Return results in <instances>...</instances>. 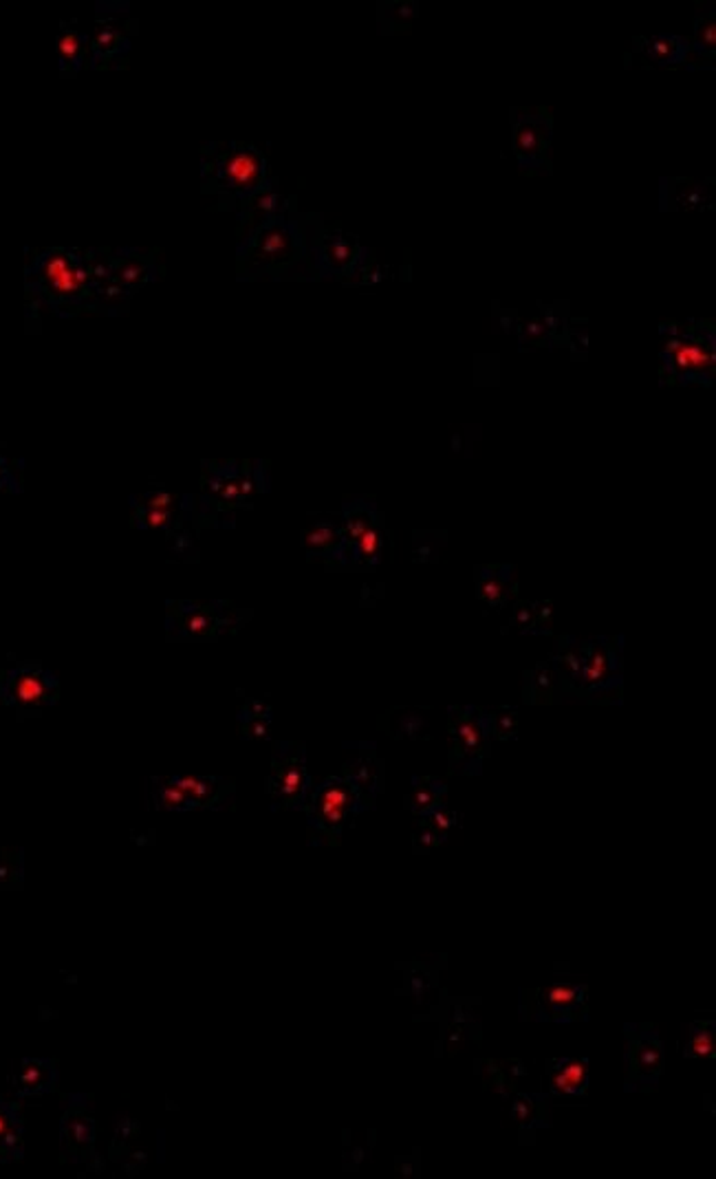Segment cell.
<instances>
[{
    "label": "cell",
    "mask_w": 716,
    "mask_h": 1179,
    "mask_svg": "<svg viewBox=\"0 0 716 1179\" xmlns=\"http://www.w3.org/2000/svg\"><path fill=\"white\" fill-rule=\"evenodd\" d=\"M27 318L42 307L60 318L126 314L128 301L110 281L106 247H45L27 249Z\"/></svg>",
    "instance_id": "6da1fadb"
},
{
    "label": "cell",
    "mask_w": 716,
    "mask_h": 1179,
    "mask_svg": "<svg viewBox=\"0 0 716 1179\" xmlns=\"http://www.w3.org/2000/svg\"><path fill=\"white\" fill-rule=\"evenodd\" d=\"M292 195L281 215L254 227L236 245L238 281H315L308 256L311 213Z\"/></svg>",
    "instance_id": "7a4b0ae2"
},
{
    "label": "cell",
    "mask_w": 716,
    "mask_h": 1179,
    "mask_svg": "<svg viewBox=\"0 0 716 1179\" xmlns=\"http://www.w3.org/2000/svg\"><path fill=\"white\" fill-rule=\"evenodd\" d=\"M272 181L265 153L247 141H209L202 148V193L216 210H238Z\"/></svg>",
    "instance_id": "3957f363"
},
{
    "label": "cell",
    "mask_w": 716,
    "mask_h": 1179,
    "mask_svg": "<svg viewBox=\"0 0 716 1179\" xmlns=\"http://www.w3.org/2000/svg\"><path fill=\"white\" fill-rule=\"evenodd\" d=\"M308 256L315 281H337L357 287L377 283L382 274L375 265L373 252L366 249L357 236L346 234L335 225H326L317 215H311Z\"/></svg>",
    "instance_id": "277c9868"
},
{
    "label": "cell",
    "mask_w": 716,
    "mask_h": 1179,
    "mask_svg": "<svg viewBox=\"0 0 716 1179\" xmlns=\"http://www.w3.org/2000/svg\"><path fill=\"white\" fill-rule=\"evenodd\" d=\"M664 375L677 384H710L715 377L716 335L710 321H670L661 328Z\"/></svg>",
    "instance_id": "5b68a950"
},
{
    "label": "cell",
    "mask_w": 716,
    "mask_h": 1179,
    "mask_svg": "<svg viewBox=\"0 0 716 1179\" xmlns=\"http://www.w3.org/2000/svg\"><path fill=\"white\" fill-rule=\"evenodd\" d=\"M303 809L307 812L308 843L337 845L344 827L373 805L344 776H331L311 792Z\"/></svg>",
    "instance_id": "8992f818"
},
{
    "label": "cell",
    "mask_w": 716,
    "mask_h": 1179,
    "mask_svg": "<svg viewBox=\"0 0 716 1179\" xmlns=\"http://www.w3.org/2000/svg\"><path fill=\"white\" fill-rule=\"evenodd\" d=\"M137 20L128 2L104 0L96 9L94 33L89 36V69H126L133 51Z\"/></svg>",
    "instance_id": "52a82bcc"
},
{
    "label": "cell",
    "mask_w": 716,
    "mask_h": 1179,
    "mask_svg": "<svg viewBox=\"0 0 716 1179\" xmlns=\"http://www.w3.org/2000/svg\"><path fill=\"white\" fill-rule=\"evenodd\" d=\"M60 699V681L40 661H20L0 670V704L20 717H38Z\"/></svg>",
    "instance_id": "ba28073f"
},
{
    "label": "cell",
    "mask_w": 716,
    "mask_h": 1179,
    "mask_svg": "<svg viewBox=\"0 0 716 1179\" xmlns=\"http://www.w3.org/2000/svg\"><path fill=\"white\" fill-rule=\"evenodd\" d=\"M261 465L258 461H204V497L199 508L214 517L229 505L249 501L258 485H265L261 481L265 468Z\"/></svg>",
    "instance_id": "9c48e42d"
},
{
    "label": "cell",
    "mask_w": 716,
    "mask_h": 1179,
    "mask_svg": "<svg viewBox=\"0 0 716 1179\" xmlns=\"http://www.w3.org/2000/svg\"><path fill=\"white\" fill-rule=\"evenodd\" d=\"M513 155L520 173H551L553 115L545 107L512 108Z\"/></svg>",
    "instance_id": "30bf717a"
},
{
    "label": "cell",
    "mask_w": 716,
    "mask_h": 1179,
    "mask_svg": "<svg viewBox=\"0 0 716 1179\" xmlns=\"http://www.w3.org/2000/svg\"><path fill=\"white\" fill-rule=\"evenodd\" d=\"M60 1160L65 1165H82L89 1173H100L102 1158L96 1151V1116L94 1102L87 1093H69L65 1098V1113L60 1120Z\"/></svg>",
    "instance_id": "8fae6325"
},
{
    "label": "cell",
    "mask_w": 716,
    "mask_h": 1179,
    "mask_svg": "<svg viewBox=\"0 0 716 1179\" xmlns=\"http://www.w3.org/2000/svg\"><path fill=\"white\" fill-rule=\"evenodd\" d=\"M236 611L225 602L166 600V638L170 642H204L236 625Z\"/></svg>",
    "instance_id": "7c38bea8"
},
{
    "label": "cell",
    "mask_w": 716,
    "mask_h": 1179,
    "mask_svg": "<svg viewBox=\"0 0 716 1179\" xmlns=\"http://www.w3.org/2000/svg\"><path fill=\"white\" fill-rule=\"evenodd\" d=\"M307 754L303 744L281 741L272 756L267 794L274 809H303L307 803Z\"/></svg>",
    "instance_id": "4fadbf2b"
},
{
    "label": "cell",
    "mask_w": 716,
    "mask_h": 1179,
    "mask_svg": "<svg viewBox=\"0 0 716 1179\" xmlns=\"http://www.w3.org/2000/svg\"><path fill=\"white\" fill-rule=\"evenodd\" d=\"M108 272L119 296L130 301L133 294L150 283H157L164 274V267L157 249L119 247L108 249Z\"/></svg>",
    "instance_id": "5bb4252c"
},
{
    "label": "cell",
    "mask_w": 716,
    "mask_h": 1179,
    "mask_svg": "<svg viewBox=\"0 0 716 1179\" xmlns=\"http://www.w3.org/2000/svg\"><path fill=\"white\" fill-rule=\"evenodd\" d=\"M488 719L474 708L450 710V737H452V769L457 765L472 767L481 765L488 748Z\"/></svg>",
    "instance_id": "9a60e30c"
},
{
    "label": "cell",
    "mask_w": 716,
    "mask_h": 1179,
    "mask_svg": "<svg viewBox=\"0 0 716 1179\" xmlns=\"http://www.w3.org/2000/svg\"><path fill=\"white\" fill-rule=\"evenodd\" d=\"M628 1065L630 1082L655 1084L664 1070L661 1043L655 1028H632L628 1025Z\"/></svg>",
    "instance_id": "2e32d148"
},
{
    "label": "cell",
    "mask_w": 716,
    "mask_h": 1179,
    "mask_svg": "<svg viewBox=\"0 0 716 1179\" xmlns=\"http://www.w3.org/2000/svg\"><path fill=\"white\" fill-rule=\"evenodd\" d=\"M585 985L573 983H551L538 990V1014L549 1021H576L587 1016L585 1008Z\"/></svg>",
    "instance_id": "e0dca14e"
},
{
    "label": "cell",
    "mask_w": 716,
    "mask_h": 1179,
    "mask_svg": "<svg viewBox=\"0 0 716 1179\" xmlns=\"http://www.w3.org/2000/svg\"><path fill=\"white\" fill-rule=\"evenodd\" d=\"M173 780L186 792L195 809H223L232 807L234 783L220 776H199V774H177Z\"/></svg>",
    "instance_id": "ac0fdd59"
},
{
    "label": "cell",
    "mask_w": 716,
    "mask_h": 1179,
    "mask_svg": "<svg viewBox=\"0 0 716 1179\" xmlns=\"http://www.w3.org/2000/svg\"><path fill=\"white\" fill-rule=\"evenodd\" d=\"M290 199H292V195L285 197L278 190V181L272 177V181L263 190H258L254 197H249L236 210V238L241 240L243 236H247L261 223L269 220L272 216L281 215L287 208Z\"/></svg>",
    "instance_id": "d6986e66"
},
{
    "label": "cell",
    "mask_w": 716,
    "mask_h": 1179,
    "mask_svg": "<svg viewBox=\"0 0 716 1179\" xmlns=\"http://www.w3.org/2000/svg\"><path fill=\"white\" fill-rule=\"evenodd\" d=\"M362 751L349 760L342 776L375 807V798L384 787V763L377 758L373 744H360Z\"/></svg>",
    "instance_id": "ffe728a7"
},
{
    "label": "cell",
    "mask_w": 716,
    "mask_h": 1179,
    "mask_svg": "<svg viewBox=\"0 0 716 1179\" xmlns=\"http://www.w3.org/2000/svg\"><path fill=\"white\" fill-rule=\"evenodd\" d=\"M11 1084H13V1093L18 1100L56 1091V1084H58L56 1061L53 1059H22L13 1072Z\"/></svg>",
    "instance_id": "44dd1931"
},
{
    "label": "cell",
    "mask_w": 716,
    "mask_h": 1179,
    "mask_svg": "<svg viewBox=\"0 0 716 1179\" xmlns=\"http://www.w3.org/2000/svg\"><path fill=\"white\" fill-rule=\"evenodd\" d=\"M661 208L664 210H710L713 195L704 181L686 177L661 179Z\"/></svg>",
    "instance_id": "7402d4cb"
},
{
    "label": "cell",
    "mask_w": 716,
    "mask_h": 1179,
    "mask_svg": "<svg viewBox=\"0 0 716 1179\" xmlns=\"http://www.w3.org/2000/svg\"><path fill=\"white\" fill-rule=\"evenodd\" d=\"M58 67L62 78H76L89 65V33L80 31L76 22H60L56 38Z\"/></svg>",
    "instance_id": "603a6c76"
},
{
    "label": "cell",
    "mask_w": 716,
    "mask_h": 1179,
    "mask_svg": "<svg viewBox=\"0 0 716 1179\" xmlns=\"http://www.w3.org/2000/svg\"><path fill=\"white\" fill-rule=\"evenodd\" d=\"M635 49L659 67H679L690 62V40L686 36H637Z\"/></svg>",
    "instance_id": "cb8c5ba5"
},
{
    "label": "cell",
    "mask_w": 716,
    "mask_h": 1179,
    "mask_svg": "<svg viewBox=\"0 0 716 1179\" xmlns=\"http://www.w3.org/2000/svg\"><path fill=\"white\" fill-rule=\"evenodd\" d=\"M24 1156V1120L20 1107L0 1096V1165L20 1162Z\"/></svg>",
    "instance_id": "d4e9b609"
},
{
    "label": "cell",
    "mask_w": 716,
    "mask_h": 1179,
    "mask_svg": "<svg viewBox=\"0 0 716 1179\" xmlns=\"http://www.w3.org/2000/svg\"><path fill=\"white\" fill-rule=\"evenodd\" d=\"M547 1075H549V1087H551L553 1093L580 1096V1093L587 1091L589 1063L587 1061H576V1059L549 1061Z\"/></svg>",
    "instance_id": "484cf974"
},
{
    "label": "cell",
    "mask_w": 716,
    "mask_h": 1179,
    "mask_svg": "<svg viewBox=\"0 0 716 1179\" xmlns=\"http://www.w3.org/2000/svg\"><path fill=\"white\" fill-rule=\"evenodd\" d=\"M303 542L311 556L340 558L342 547H344L342 525H335L331 521H317L303 534Z\"/></svg>",
    "instance_id": "4316f807"
},
{
    "label": "cell",
    "mask_w": 716,
    "mask_h": 1179,
    "mask_svg": "<svg viewBox=\"0 0 716 1179\" xmlns=\"http://www.w3.org/2000/svg\"><path fill=\"white\" fill-rule=\"evenodd\" d=\"M716 53V24L715 9H702L695 20V38L690 40V60L702 62L704 69L706 62H715Z\"/></svg>",
    "instance_id": "83f0119b"
},
{
    "label": "cell",
    "mask_w": 716,
    "mask_h": 1179,
    "mask_svg": "<svg viewBox=\"0 0 716 1179\" xmlns=\"http://www.w3.org/2000/svg\"><path fill=\"white\" fill-rule=\"evenodd\" d=\"M445 794V785L437 778H412V789L406 798V807L414 816H428L434 807L441 805V798Z\"/></svg>",
    "instance_id": "f1b7e54d"
},
{
    "label": "cell",
    "mask_w": 716,
    "mask_h": 1179,
    "mask_svg": "<svg viewBox=\"0 0 716 1179\" xmlns=\"http://www.w3.org/2000/svg\"><path fill=\"white\" fill-rule=\"evenodd\" d=\"M681 1052L688 1059L715 1057V1023L713 1021L690 1023L681 1036Z\"/></svg>",
    "instance_id": "f546056e"
},
{
    "label": "cell",
    "mask_w": 716,
    "mask_h": 1179,
    "mask_svg": "<svg viewBox=\"0 0 716 1179\" xmlns=\"http://www.w3.org/2000/svg\"><path fill=\"white\" fill-rule=\"evenodd\" d=\"M150 792H153V807L166 809V812H190L195 809L186 792L173 780V776H155L150 778Z\"/></svg>",
    "instance_id": "4dcf8cb0"
},
{
    "label": "cell",
    "mask_w": 716,
    "mask_h": 1179,
    "mask_svg": "<svg viewBox=\"0 0 716 1179\" xmlns=\"http://www.w3.org/2000/svg\"><path fill=\"white\" fill-rule=\"evenodd\" d=\"M24 880V852L0 847V888H20Z\"/></svg>",
    "instance_id": "1f68e13d"
},
{
    "label": "cell",
    "mask_w": 716,
    "mask_h": 1179,
    "mask_svg": "<svg viewBox=\"0 0 716 1179\" xmlns=\"http://www.w3.org/2000/svg\"><path fill=\"white\" fill-rule=\"evenodd\" d=\"M22 472L24 461L9 456L0 445V492L20 494L22 492Z\"/></svg>",
    "instance_id": "d6a6232c"
},
{
    "label": "cell",
    "mask_w": 716,
    "mask_h": 1179,
    "mask_svg": "<svg viewBox=\"0 0 716 1179\" xmlns=\"http://www.w3.org/2000/svg\"><path fill=\"white\" fill-rule=\"evenodd\" d=\"M137 1133L139 1124L128 1116H119V1120L115 1122V1142L110 1144V1158L115 1160L121 1151H126L128 1144L137 1138Z\"/></svg>",
    "instance_id": "836d02e7"
},
{
    "label": "cell",
    "mask_w": 716,
    "mask_h": 1179,
    "mask_svg": "<svg viewBox=\"0 0 716 1179\" xmlns=\"http://www.w3.org/2000/svg\"><path fill=\"white\" fill-rule=\"evenodd\" d=\"M423 825H428L430 829H434L441 838H445L450 834V829L457 825V814L445 809L443 805L434 807L428 816H423Z\"/></svg>",
    "instance_id": "e575fe53"
},
{
    "label": "cell",
    "mask_w": 716,
    "mask_h": 1179,
    "mask_svg": "<svg viewBox=\"0 0 716 1179\" xmlns=\"http://www.w3.org/2000/svg\"><path fill=\"white\" fill-rule=\"evenodd\" d=\"M488 730L497 737V739H508L516 733V713L513 710H501L497 715L490 717L488 721Z\"/></svg>",
    "instance_id": "d590c367"
},
{
    "label": "cell",
    "mask_w": 716,
    "mask_h": 1179,
    "mask_svg": "<svg viewBox=\"0 0 716 1179\" xmlns=\"http://www.w3.org/2000/svg\"><path fill=\"white\" fill-rule=\"evenodd\" d=\"M272 719H238L241 735L247 739H265L269 735Z\"/></svg>",
    "instance_id": "8d00e7d4"
},
{
    "label": "cell",
    "mask_w": 716,
    "mask_h": 1179,
    "mask_svg": "<svg viewBox=\"0 0 716 1179\" xmlns=\"http://www.w3.org/2000/svg\"><path fill=\"white\" fill-rule=\"evenodd\" d=\"M441 841H443V838H441L434 829H430L428 825H423V829H419V832L412 836L414 852H430V849H434L437 845H441Z\"/></svg>",
    "instance_id": "74e56055"
},
{
    "label": "cell",
    "mask_w": 716,
    "mask_h": 1179,
    "mask_svg": "<svg viewBox=\"0 0 716 1179\" xmlns=\"http://www.w3.org/2000/svg\"><path fill=\"white\" fill-rule=\"evenodd\" d=\"M238 719H272V708H269L265 701L249 699V701L238 710Z\"/></svg>",
    "instance_id": "f35d334b"
}]
</instances>
